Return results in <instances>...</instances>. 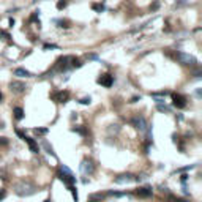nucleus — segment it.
<instances>
[{
    "mask_svg": "<svg viewBox=\"0 0 202 202\" xmlns=\"http://www.w3.org/2000/svg\"><path fill=\"white\" fill-rule=\"evenodd\" d=\"M89 59H92V60H98V57L95 56V54H90V56H87Z\"/></svg>",
    "mask_w": 202,
    "mask_h": 202,
    "instance_id": "obj_25",
    "label": "nucleus"
},
{
    "mask_svg": "<svg viewBox=\"0 0 202 202\" xmlns=\"http://www.w3.org/2000/svg\"><path fill=\"white\" fill-rule=\"evenodd\" d=\"M16 134H18V136H19V138H21L22 141H25L27 144H29L30 150H32L33 153H38V152H39V147H38V144H36V142H35V141H33L32 138H29V136H25V134H22V133H21L19 130L16 131Z\"/></svg>",
    "mask_w": 202,
    "mask_h": 202,
    "instance_id": "obj_5",
    "label": "nucleus"
},
{
    "mask_svg": "<svg viewBox=\"0 0 202 202\" xmlns=\"http://www.w3.org/2000/svg\"><path fill=\"white\" fill-rule=\"evenodd\" d=\"M107 194H109V196H115V197H122V196H125V193H117V191H109Z\"/></svg>",
    "mask_w": 202,
    "mask_h": 202,
    "instance_id": "obj_20",
    "label": "nucleus"
},
{
    "mask_svg": "<svg viewBox=\"0 0 202 202\" xmlns=\"http://www.w3.org/2000/svg\"><path fill=\"white\" fill-rule=\"evenodd\" d=\"M89 202H98V200H97V199H95V197H92V199H90V200H89Z\"/></svg>",
    "mask_w": 202,
    "mask_h": 202,
    "instance_id": "obj_27",
    "label": "nucleus"
},
{
    "mask_svg": "<svg viewBox=\"0 0 202 202\" xmlns=\"http://www.w3.org/2000/svg\"><path fill=\"white\" fill-rule=\"evenodd\" d=\"M68 190L71 191V194H73V197H74V200L77 202V191H76V188H74V185H73V186H70V188H68Z\"/></svg>",
    "mask_w": 202,
    "mask_h": 202,
    "instance_id": "obj_19",
    "label": "nucleus"
},
{
    "mask_svg": "<svg viewBox=\"0 0 202 202\" xmlns=\"http://www.w3.org/2000/svg\"><path fill=\"white\" fill-rule=\"evenodd\" d=\"M35 191H36L35 186L30 182H21L16 185V193L19 196H29V194H33Z\"/></svg>",
    "mask_w": 202,
    "mask_h": 202,
    "instance_id": "obj_2",
    "label": "nucleus"
},
{
    "mask_svg": "<svg viewBox=\"0 0 202 202\" xmlns=\"http://www.w3.org/2000/svg\"><path fill=\"white\" fill-rule=\"evenodd\" d=\"M172 100H174V106H177L179 109H183V107L186 106V100H185V97H182V95H175V93H174Z\"/></svg>",
    "mask_w": 202,
    "mask_h": 202,
    "instance_id": "obj_9",
    "label": "nucleus"
},
{
    "mask_svg": "<svg viewBox=\"0 0 202 202\" xmlns=\"http://www.w3.org/2000/svg\"><path fill=\"white\" fill-rule=\"evenodd\" d=\"M177 60L182 65H185V66H194V65H197L196 57L190 56V54H185V52H177Z\"/></svg>",
    "mask_w": 202,
    "mask_h": 202,
    "instance_id": "obj_3",
    "label": "nucleus"
},
{
    "mask_svg": "<svg viewBox=\"0 0 202 202\" xmlns=\"http://www.w3.org/2000/svg\"><path fill=\"white\" fill-rule=\"evenodd\" d=\"M65 6H66V2H65V0H63V2H59V3H57V8H59V10H62V8H65Z\"/></svg>",
    "mask_w": 202,
    "mask_h": 202,
    "instance_id": "obj_24",
    "label": "nucleus"
},
{
    "mask_svg": "<svg viewBox=\"0 0 202 202\" xmlns=\"http://www.w3.org/2000/svg\"><path fill=\"white\" fill-rule=\"evenodd\" d=\"M0 144H8L6 138H0Z\"/></svg>",
    "mask_w": 202,
    "mask_h": 202,
    "instance_id": "obj_26",
    "label": "nucleus"
},
{
    "mask_svg": "<svg viewBox=\"0 0 202 202\" xmlns=\"http://www.w3.org/2000/svg\"><path fill=\"white\" fill-rule=\"evenodd\" d=\"M136 194H138L139 197H150V196H152V188H150V186L139 188V190H136Z\"/></svg>",
    "mask_w": 202,
    "mask_h": 202,
    "instance_id": "obj_11",
    "label": "nucleus"
},
{
    "mask_svg": "<svg viewBox=\"0 0 202 202\" xmlns=\"http://www.w3.org/2000/svg\"><path fill=\"white\" fill-rule=\"evenodd\" d=\"M59 179L66 185V186H73L74 183H76V177H74V174L71 172V169L68 167V166H65V164H62L60 166V172H59Z\"/></svg>",
    "mask_w": 202,
    "mask_h": 202,
    "instance_id": "obj_1",
    "label": "nucleus"
},
{
    "mask_svg": "<svg viewBox=\"0 0 202 202\" xmlns=\"http://www.w3.org/2000/svg\"><path fill=\"white\" fill-rule=\"evenodd\" d=\"M27 87H25V84H22V82H11V90L13 92H16V93H21V92H24Z\"/></svg>",
    "mask_w": 202,
    "mask_h": 202,
    "instance_id": "obj_12",
    "label": "nucleus"
},
{
    "mask_svg": "<svg viewBox=\"0 0 202 202\" xmlns=\"http://www.w3.org/2000/svg\"><path fill=\"white\" fill-rule=\"evenodd\" d=\"M131 123L136 126L141 133H145V131H149V125H147V120L144 118V117H134L133 120H131Z\"/></svg>",
    "mask_w": 202,
    "mask_h": 202,
    "instance_id": "obj_4",
    "label": "nucleus"
},
{
    "mask_svg": "<svg viewBox=\"0 0 202 202\" xmlns=\"http://www.w3.org/2000/svg\"><path fill=\"white\" fill-rule=\"evenodd\" d=\"M79 103H80V104H90V103H92V98H90V97H89V98H82Z\"/></svg>",
    "mask_w": 202,
    "mask_h": 202,
    "instance_id": "obj_22",
    "label": "nucleus"
},
{
    "mask_svg": "<svg viewBox=\"0 0 202 202\" xmlns=\"http://www.w3.org/2000/svg\"><path fill=\"white\" fill-rule=\"evenodd\" d=\"M158 111H161V112H169L171 109L166 106V104H163V103H158Z\"/></svg>",
    "mask_w": 202,
    "mask_h": 202,
    "instance_id": "obj_17",
    "label": "nucleus"
},
{
    "mask_svg": "<svg viewBox=\"0 0 202 202\" xmlns=\"http://www.w3.org/2000/svg\"><path fill=\"white\" fill-rule=\"evenodd\" d=\"M44 202H51V200H44Z\"/></svg>",
    "mask_w": 202,
    "mask_h": 202,
    "instance_id": "obj_30",
    "label": "nucleus"
},
{
    "mask_svg": "<svg viewBox=\"0 0 202 202\" xmlns=\"http://www.w3.org/2000/svg\"><path fill=\"white\" fill-rule=\"evenodd\" d=\"M112 82H114V76H111V74H104L98 79V84H101L104 87H111Z\"/></svg>",
    "mask_w": 202,
    "mask_h": 202,
    "instance_id": "obj_10",
    "label": "nucleus"
},
{
    "mask_svg": "<svg viewBox=\"0 0 202 202\" xmlns=\"http://www.w3.org/2000/svg\"><path fill=\"white\" fill-rule=\"evenodd\" d=\"M0 100H2V93H0Z\"/></svg>",
    "mask_w": 202,
    "mask_h": 202,
    "instance_id": "obj_28",
    "label": "nucleus"
},
{
    "mask_svg": "<svg viewBox=\"0 0 202 202\" xmlns=\"http://www.w3.org/2000/svg\"><path fill=\"white\" fill-rule=\"evenodd\" d=\"M71 60V57H62V59H59L57 60V65H56V70H59V71H63V70H66L68 68V62Z\"/></svg>",
    "mask_w": 202,
    "mask_h": 202,
    "instance_id": "obj_8",
    "label": "nucleus"
},
{
    "mask_svg": "<svg viewBox=\"0 0 202 202\" xmlns=\"http://www.w3.org/2000/svg\"><path fill=\"white\" fill-rule=\"evenodd\" d=\"M57 24H60V27H70L68 21H57Z\"/></svg>",
    "mask_w": 202,
    "mask_h": 202,
    "instance_id": "obj_23",
    "label": "nucleus"
},
{
    "mask_svg": "<svg viewBox=\"0 0 202 202\" xmlns=\"http://www.w3.org/2000/svg\"><path fill=\"white\" fill-rule=\"evenodd\" d=\"M80 171H82V172L85 174V175H87V174H89V175H90V174H93V171H95V166H93V161L85 158V159L82 161V164H80Z\"/></svg>",
    "mask_w": 202,
    "mask_h": 202,
    "instance_id": "obj_6",
    "label": "nucleus"
},
{
    "mask_svg": "<svg viewBox=\"0 0 202 202\" xmlns=\"http://www.w3.org/2000/svg\"><path fill=\"white\" fill-rule=\"evenodd\" d=\"M93 10H97L98 13L104 11V5H93Z\"/></svg>",
    "mask_w": 202,
    "mask_h": 202,
    "instance_id": "obj_21",
    "label": "nucleus"
},
{
    "mask_svg": "<svg viewBox=\"0 0 202 202\" xmlns=\"http://www.w3.org/2000/svg\"><path fill=\"white\" fill-rule=\"evenodd\" d=\"M13 112H14V117H16L18 120H21V118L24 117V111H22V107H14V109H13Z\"/></svg>",
    "mask_w": 202,
    "mask_h": 202,
    "instance_id": "obj_15",
    "label": "nucleus"
},
{
    "mask_svg": "<svg viewBox=\"0 0 202 202\" xmlns=\"http://www.w3.org/2000/svg\"><path fill=\"white\" fill-rule=\"evenodd\" d=\"M68 97H70V93H68V92H59L57 95H54V98H56L59 103H66Z\"/></svg>",
    "mask_w": 202,
    "mask_h": 202,
    "instance_id": "obj_13",
    "label": "nucleus"
},
{
    "mask_svg": "<svg viewBox=\"0 0 202 202\" xmlns=\"http://www.w3.org/2000/svg\"><path fill=\"white\" fill-rule=\"evenodd\" d=\"M33 131H35V134H38V136H43V134L47 133V128H35Z\"/></svg>",
    "mask_w": 202,
    "mask_h": 202,
    "instance_id": "obj_18",
    "label": "nucleus"
},
{
    "mask_svg": "<svg viewBox=\"0 0 202 202\" xmlns=\"http://www.w3.org/2000/svg\"><path fill=\"white\" fill-rule=\"evenodd\" d=\"M14 76H19V77H32V73L27 71V70H24V68H18V70H14Z\"/></svg>",
    "mask_w": 202,
    "mask_h": 202,
    "instance_id": "obj_14",
    "label": "nucleus"
},
{
    "mask_svg": "<svg viewBox=\"0 0 202 202\" xmlns=\"http://www.w3.org/2000/svg\"><path fill=\"white\" fill-rule=\"evenodd\" d=\"M43 147H44V149H46V152H47L49 155L56 156V153H54V149H52V147L49 145V142H47V141H43Z\"/></svg>",
    "mask_w": 202,
    "mask_h": 202,
    "instance_id": "obj_16",
    "label": "nucleus"
},
{
    "mask_svg": "<svg viewBox=\"0 0 202 202\" xmlns=\"http://www.w3.org/2000/svg\"><path fill=\"white\" fill-rule=\"evenodd\" d=\"M134 180H136V175H133V174H122V175H117L114 182L122 185V183H131Z\"/></svg>",
    "mask_w": 202,
    "mask_h": 202,
    "instance_id": "obj_7",
    "label": "nucleus"
},
{
    "mask_svg": "<svg viewBox=\"0 0 202 202\" xmlns=\"http://www.w3.org/2000/svg\"><path fill=\"white\" fill-rule=\"evenodd\" d=\"M180 202H188V200H180Z\"/></svg>",
    "mask_w": 202,
    "mask_h": 202,
    "instance_id": "obj_29",
    "label": "nucleus"
}]
</instances>
